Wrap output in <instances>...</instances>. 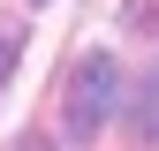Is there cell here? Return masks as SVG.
Instances as JSON below:
<instances>
[{
  "mask_svg": "<svg viewBox=\"0 0 159 151\" xmlns=\"http://www.w3.org/2000/svg\"><path fill=\"white\" fill-rule=\"evenodd\" d=\"M129 136L136 144H159V61L144 68V83H136V98H129Z\"/></svg>",
  "mask_w": 159,
  "mask_h": 151,
  "instance_id": "obj_2",
  "label": "cell"
},
{
  "mask_svg": "<svg viewBox=\"0 0 159 151\" xmlns=\"http://www.w3.org/2000/svg\"><path fill=\"white\" fill-rule=\"evenodd\" d=\"M8 68H15V30L0 23V83H8Z\"/></svg>",
  "mask_w": 159,
  "mask_h": 151,
  "instance_id": "obj_3",
  "label": "cell"
},
{
  "mask_svg": "<svg viewBox=\"0 0 159 151\" xmlns=\"http://www.w3.org/2000/svg\"><path fill=\"white\" fill-rule=\"evenodd\" d=\"M30 8H46V0H30Z\"/></svg>",
  "mask_w": 159,
  "mask_h": 151,
  "instance_id": "obj_5",
  "label": "cell"
},
{
  "mask_svg": "<svg viewBox=\"0 0 159 151\" xmlns=\"http://www.w3.org/2000/svg\"><path fill=\"white\" fill-rule=\"evenodd\" d=\"M15 151H46V144H15Z\"/></svg>",
  "mask_w": 159,
  "mask_h": 151,
  "instance_id": "obj_4",
  "label": "cell"
},
{
  "mask_svg": "<svg viewBox=\"0 0 159 151\" xmlns=\"http://www.w3.org/2000/svg\"><path fill=\"white\" fill-rule=\"evenodd\" d=\"M114 106H121V68H114V53H84V61L68 68V98H61V121L76 144H91L98 128L114 121Z\"/></svg>",
  "mask_w": 159,
  "mask_h": 151,
  "instance_id": "obj_1",
  "label": "cell"
}]
</instances>
